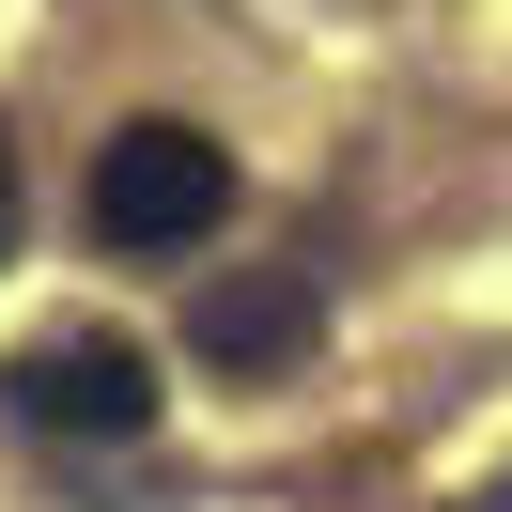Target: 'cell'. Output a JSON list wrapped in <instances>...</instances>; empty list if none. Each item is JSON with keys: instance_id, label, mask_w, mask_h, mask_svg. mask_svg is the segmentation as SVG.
<instances>
[{"instance_id": "obj_1", "label": "cell", "mask_w": 512, "mask_h": 512, "mask_svg": "<svg viewBox=\"0 0 512 512\" xmlns=\"http://www.w3.org/2000/svg\"><path fill=\"white\" fill-rule=\"evenodd\" d=\"M0 404L32 419V435H63V450H125V435H156V357L125 342V326H47V342H16L0 357Z\"/></svg>"}, {"instance_id": "obj_2", "label": "cell", "mask_w": 512, "mask_h": 512, "mask_svg": "<svg viewBox=\"0 0 512 512\" xmlns=\"http://www.w3.org/2000/svg\"><path fill=\"white\" fill-rule=\"evenodd\" d=\"M233 218V156L202 125H109L94 156V249H202V233Z\"/></svg>"}, {"instance_id": "obj_3", "label": "cell", "mask_w": 512, "mask_h": 512, "mask_svg": "<svg viewBox=\"0 0 512 512\" xmlns=\"http://www.w3.org/2000/svg\"><path fill=\"white\" fill-rule=\"evenodd\" d=\"M311 342H326V295L295 280V264H264V280H202V311H187V357H218V373H295Z\"/></svg>"}, {"instance_id": "obj_4", "label": "cell", "mask_w": 512, "mask_h": 512, "mask_svg": "<svg viewBox=\"0 0 512 512\" xmlns=\"http://www.w3.org/2000/svg\"><path fill=\"white\" fill-rule=\"evenodd\" d=\"M16 218H32V187H16V140H0V264H16Z\"/></svg>"}]
</instances>
